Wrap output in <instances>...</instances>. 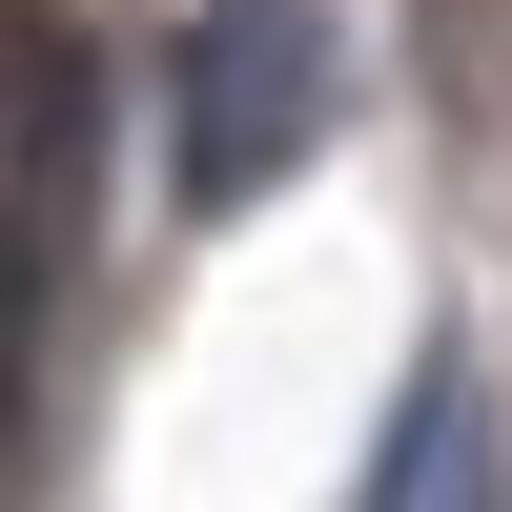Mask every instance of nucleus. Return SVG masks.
Instances as JSON below:
<instances>
[{
	"label": "nucleus",
	"instance_id": "1",
	"mask_svg": "<svg viewBox=\"0 0 512 512\" xmlns=\"http://www.w3.org/2000/svg\"><path fill=\"white\" fill-rule=\"evenodd\" d=\"M328 82H349V21H328V0H185V62H164L185 185L246 205L267 164H308L328 144Z\"/></svg>",
	"mask_w": 512,
	"mask_h": 512
}]
</instances>
